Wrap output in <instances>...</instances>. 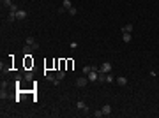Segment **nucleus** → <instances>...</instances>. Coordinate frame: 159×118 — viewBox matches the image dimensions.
Masks as SVG:
<instances>
[{"mask_svg":"<svg viewBox=\"0 0 159 118\" xmlns=\"http://www.w3.org/2000/svg\"><path fill=\"white\" fill-rule=\"evenodd\" d=\"M122 32H124V34H131V32H133V25H129V23L124 25V27H122Z\"/></svg>","mask_w":159,"mask_h":118,"instance_id":"nucleus-10","label":"nucleus"},{"mask_svg":"<svg viewBox=\"0 0 159 118\" xmlns=\"http://www.w3.org/2000/svg\"><path fill=\"white\" fill-rule=\"evenodd\" d=\"M97 72H99V70H90L89 74H87V78H89V81L90 83H94V81H99V74H97Z\"/></svg>","mask_w":159,"mask_h":118,"instance_id":"nucleus-1","label":"nucleus"},{"mask_svg":"<svg viewBox=\"0 0 159 118\" xmlns=\"http://www.w3.org/2000/svg\"><path fill=\"white\" fill-rule=\"evenodd\" d=\"M18 11H20V9H18V5H16V4H12V5L9 7V12H18Z\"/></svg>","mask_w":159,"mask_h":118,"instance_id":"nucleus-17","label":"nucleus"},{"mask_svg":"<svg viewBox=\"0 0 159 118\" xmlns=\"http://www.w3.org/2000/svg\"><path fill=\"white\" fill-rule=\"evenodd\" d=\"M46 79L51 81V83H55V81H57V74H46Z\"/></svg>","mask_w":159,"mask_h":118,"instance_id":"nucleus-12","label":"nucleus"},{"mask_svg":"<svg viewBox=\"0 0 159 118\" xmlns=\"http://www.w3.org/2000/svg\"><path fill=\"white\" fill-rule=\"evenodd\" d=\"M90 70H92V65H90V67H89V65H85V67H83V74L87 76V74H89Z\"/></svg>","mask_w":159,"mask_h":118,"instance_id":"nucleus-18","label":"nucleus"},{"mask_svg":"<svg viewBox=\"0 0 159 118\" xmlns=\"http://www.w3.org/2000/svg\"><path fill=\"white\" fill-rule=\"evenodd\" d=\"M99 72H103V74H108V72H111V64H110V62H104V64L101 65Z\"/></svg>","mask_w":159,"mask_h":118,"instance_id":"nucleus-4","label":"nucleus"},{"mask_svg":"<svg viewBox=\"0 0 159 118\" xmlns=\"http://www.w3.org/2000/svg\"><path fill=\"white\" fill-rule=\"evenodd\" d=\"M117 85H119V86H126V85H127V78H124V76L117 78Z\"/></svg>","mask_w":159,"mask_h":118,"instance_id":"nucleus-8","label":"nucleus"},{"mask_svg":"<svg viewBox=\"0 0 159 118\" xmlns=\"http://www.w3.org/2000/svg\"><path fill=\"white\" fill-rule=\"evenodd\" d=\"M12 4H14L12 0H2V5H4V7H7V9H9V7L12 5Z\"/></svg>","mask_w":159,"mask_h":118,"instance_id":"nucleus-14","label":"nucleus"},{"mask_svg":"<svg viewBox=\"0 0 159 118\" xmlns=\"http://www.w3.org/2000/svg\"><path fill=\"white\" fill-rule=\"evenodd\" d=\"M113 81H115V79H113V76H111V74H106V83H113Z\"/></svg>","mask_w":159,"mask_h":118,"instance_id":"nucleus-19","label":"nucleus"},{"mask_svg":"<svg viewBox=\"0 0 159 118\" xmlns=\"http://www.w3.org/2000/svg\"><path fill=\"white\" fill-rule=\"evenodd\" d=\"M25 79H27V81H32V79H34V72L27 70V72H25Z\"/></svg>","mask_w":159,"mask_h":118,"instance_id":"nucleus-13","label":"nucleus"},{"mask_svg":"<svg viewBox=\"0 0 159 118\" xmlns=\"http://www.w3.org/2000/svg\"><path fill=\"white\" fill-rule=\"evenodd\" d=\"M73 7V4H71V0H64L62 2V7L59 9V12H66V11H69Z\"/></svg>","mask_w":159,"mask_h":118,"instance_id":"nucleus-3","label":"nucleus"},{"mask_svg":"<svg viewBox=\"0 0 159 118\" xmlns=\"http://www.w3.org/2000/svg\"><path fill=\"white\" fill-rule=\"evenodd\" d=\"M67 12H69L71 16H74V14H76V12H78V11H76V7H71V9L67 11Z\"/></svg>","mask_w":159,"mask_h":118,"instance_id":"nucleus-21","label":"nucleus"},{"mask_svg":"<svg viewBox=\"0 0 159 118\" xmlns=\"http://www.w3.org/2000/svg\"><path fill=\"white\" fill-rule=\"evenodd\" d=\"M122 41H124V42H131V34H124V35H122Z\"/></svg>","mask_w":159,"mask_h":118,"instance_id":"nucleus-16","label":"nucleus"},{"mask_svg":"<svg viewBox=\"0 0 159 118\" xmlns=\"http://www.w3.org/2000/svg\"><path fill=\"white\" fill-rule=\"evenodd\" d=\"M27 44H28L32 49H39V44H37V41L34 39V37H27Z\"/></svg>","mask_w":159,"mask_h":118,"instance_id":"nucleus-5","label":"nucleus"},{"mask_svg":"<svg viewBox=\"0 0 159 118\" xmlns=\"http://www.w3.org/2000/svg\"><path fill=\"white\" fill-rule=\"evenodd\" d=\"M89 85V78L87 76H81V78L76 79V86H80V88H83V86H87Z\"/></svg>","mask_w":159,"mask_h":118,"instance_id":"nucleus-2","label":"nucleus"},{"mask_svg":"<svg viewBox=\"0 0 159 118\" xmlns=\"http://www.w3.org/2000/svg\"><path fill=\"white\" fill-rule=\"evenodd\" d=\"M103 115H104V116H108V115H111V106H110V104H106V106H103Z\"/></svg>","mask_w":159,"mask_h":118,"instance_id":"nucleus-9","label":"nucleus"},{"mask_svg":"<svg viewBox=\"0 0 159 118\" xmlns=\"http://www.w3.org/2000/svg\"><path fill=\"white\" fill-rule=\"evenodd\" d=\"M92 115H94L96 118H101V116H104V115H103V109H97V111H94Z\"/></svg>","mask_w":159,"mask_h":118,"instance_id":"nucleus-15","label":"nucleus"},{"mask_svg":"<svg viewBox=\"0 0 159 118\" xmlns=\"http://www.w3.org/2000/svg\"><path fill=\"white\" fill-rule=\"evenodd\" d=\"M23 51H25V55H30V53H32V48H30L28 44H27V46H25V49H23Z\"/></svg>","mask_w":159,"mask_h":118,"instance_id":"nucleus-20","label":"nucleus"},{"mask_svg":"<svg viewBox=\"0 0 159 118\" xmlns=\"http://www.w3.org/2000/svg\"><path fill=\"white\" fill-rule=\"evenodd\" d=\"M27 16H28V12H27V11H23V9H20L18 12H16V18H18V20H25Z\"/></svg>","mask_w":159,"mask_h":118,"instance_id":"nucleus-6","label":"nucleus"},{"mask_svg":"<svg viewBox=\"0 0 159 118\" xmlns=\"http://www.w3.org/2000/svg\"><path fill=\"white\" fill-rule=\"evenodd\" d=\"M14 20H16V12H9V14H7V21H9V23H12Z\"/></svg>","mask_w":159,"mask_h":118,"instance_id":"nucleus-11","label":"nucleus"},{"mask_svg":"<svg viewBox=\"0 0 159 118\" xmlns=\"http://www.w3.org/2000/svg\"><path fill=\"white\" fill-rule=\"evenodd\" d=\"M76 108H78L80 111H87V113H89V108H87V104H85L83 100H80L78 104H76Z\"/></svg>","mask_w":159,"mask_h":118,"instance_id":"nucleus-7","label":"nucleus"}]
</instances>
